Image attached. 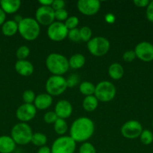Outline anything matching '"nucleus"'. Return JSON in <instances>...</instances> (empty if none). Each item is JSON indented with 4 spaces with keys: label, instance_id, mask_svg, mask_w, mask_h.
<instances>
[{
    "label": "nucleus",
    "instance_id": "nucleus-1",
    "mask_svg": "<svg viewBox=\"0 0 153 153\" xmlns=\"http://www.w3.org/2000/svg\"><path fill=\"white\" fill-rule=\"evenodd\" d=\"M94 132V123L90 118L80 117L75 120L70 126V137L76 143H85Z\"/></svg>",
    "mask_w": 153,
    "mask_h": 153
},
{
    "label": "nucleus",
    "instance_id": "nucleus-2",
    "mask_svg": "<svg viewBox=\"0 0 153 153\" xmlns=\"http://www.w3.org/2000/svg\"><path fill=\"white\" fill-rule=\"evenodd\" d=\"M46 67L53 76H62L68 71V59L59 53H50L46 58Z\"/></svg>",
    "mask_w": 153,
    "mask_h": 153
},
{
    "label": "nucleus",
    "instance_id": "nucleus-3",
    "mask_svg": "<svg viewBox=\"0 0 153 153\" xmlns=\"http://www.w3.org/2000/svg\"><path fill=\"white\" fill-rule=\"evenodd\" d=\"M18 32L24 40L33 41L40 35V25L34 18L23 17L18 23Z\"/></svg>",
    "mask_w": 153,
    "mask_h": 153
},
{
    "label": "nucleus",
    "instance_id": "nucleus-4",
    "mask_svg": "<svg viewBox=\"0 0 153 153\" xmlns=\"http://www.w3.org/2000/svg\"><path fill=\"white\" fill-rule=\"evenodd\" d=\"M32 129L28 123H18L15 124L10 131V137L17 145H27L31 143L32 137Z\"/></svg>",
    "mask_w": 153,
    "mask_h": 153
},
{
    "label": "nucleus",
    "instance_id": "nucleus-5",
    "mask_svg": "<svg viewBox=\"0 0 153 153\" xmlns=\"http://www.w3.org/2000/svg\"><path fill=\"white\" fill-rule=\"evenodd\" d=\"M116 94L115 85L110 81H101L95 85L94 96L101 102H109L112 101Z\"/></svg>",
    "mask_w": 153,
    "mask_h": 153
},
{
    "label": "nucleus",
    "instance_id": "nucleus-6",
    "mask_svg": "<svg viewBox=\"0 0 153 153\" xmlns=\"http://www.w3.org/2000/svg\"><path fill=\"white\" fill-rule=\"evenodd\" d=\"M110 43L104 37L97 36L92 37L87 43V49L91 55L95 57L104 56L109 52Z\"/></svg>",
    "mask_w": 153,
    "mask_h": 153
},
{
    "label": "nucleus",
    "instance_id": "nucleus-7",
    "mask_svg": "<svg viewBox=\"0 0 153 153\" xmlns=\"http://www.w3.org/2000/svg\"><path fill=\"white\" fill-rule=\"evenodd\" d=\"M68 84L66 79L62 76H53L48 78L45 84L46 94L51 97H57L62 94L67 90Z\"/></svg>",
    "mask_w": 153,
    "mask_h": 153
},
{
    "label": "nucleus",
    "instance_id": "nucleus-8",
    "mask_svg": "<svg viewBox=\"0 0 153 153\" xmlns=\"http://www.w3.org/2000/svg\"><path fill=\"white\" fill-rule=\"evenodd\" d=\"M76 143L70 136L63 135L54 140L51 146V153H74Z\"/></svg>",
    "mask_w": 153,
    "mask_h": 153
},
{
    "label": "nucleus",
    "instance_id": "nucleus-9",
    "mask_svg": "<svg viewBox=\"0 0 153 153\" xmlns=\"http://www.w3.org/2000/svg\"><path fill=\"white\" fill-rule=\"evenodd\" d=\"M47 36L52 41L60 42L68 37V29L66 28L64 22L55 21L47 28Z\"/></svg>",
    "mask_w": 153,
    "mask_h": 153
},
{
    "label": "nucleus",
    "instance_id": "nucleus-10",
    "mask_svg": "<svg viewBox=\"0 0 153 153\" xmlns=\"http://www.w3.org/2000/svg\"><path fill=\"white\" fill-rule=\"evenodd\" d=\"M142 130V126L139 121L130 120L122 126L121 134L124 138L133 140L140 137Z\"/></svg>",
    "mask_w": 153,
    "mask_h": 153
},
{
    "label": "nucleus",
    "instance_id": "nucleus-11",
    "mask_svg": "<svg viewBox=\"0 0 153 153\" xmlns=\"http://www.w3.org/2000/svg\"><path fill=\"white\" fill-rule=\"evenodd\" d=\"M35 20L40 25L49 26L55 22V10L51 6H40L35 12Z\"/></svg>",
    "mask_w": 153,
    "mask_h": 153
},
{
    "label": "nucleus",
    "instance_id": "nucleus-12",
    "mask_svg": "<svg viewBox=\"0 0 153 153\" xmlns=\"http://www.w3.org/2000/svg\"><path fill=\"white\" fill-rule=\"evenodd\" d=\"M136 57L143 62L153 61V44L147 41H142L136 44L134 48Z\"/></svg>",
    "mask_w": 153,
    "mask_h": 153
},
{
    "label": "nucleus",
    "instance_id": "nucleus-13",
    "mask_svg": "<svg viewBox=\"0 0 153 153\" xmlns=\"http://www.w3.org/2000/svg\"><path fill=\"white\" fill-rule=\"evenodd\" d=\"M37 109L34 104L23 103L17 108L16 111V117L20 123H27L32 120L36 116Z\"/></svg>",
    "mask_w": 153,
    "mask_h": 153
},
{
    "label": "nucleus",
    "instance_id": "nucleus-14",
    "mask_svg": "<svg viewBox=\"0 0 153 153\" xmlns=\"http://www.w3.org/2000/svg\"><path fill=\"white\" fill-rule=\"evenodd\" d=\"M76 5L80 13L85 16L95 15L100 8V2L98 0H79Z\"/></svg>",
    "mask_w": 153,
    "mask_h": 153
},
{
    "label": "nucleus",
    "instance_id": "nucleus-15",
    "mask_svg": "<svg viewBox=\"0 0 153 153\" xmlns=\"http://www.w3.org/2000/svg\"><path fill=\"white\" fill-rule=\"evenodd\" d=\"M54 111L58 118L65 120L71 116L73 107L69 101L66 100H61L56 104Z\"/></svg>",
    "mask_w": 153,
    "mask_h": 153
},
{
    "label": "nucleus",
    "instance_id": "nucleus-16",
    "mask_svg": "<svg viewBox=\"0 0 153 153\" xmlns=\"http://www.w3.org/2000/svg\"><path fill=\"white\" fill-rule=\"evenodd\" d=\"M34 105L37 110H46L52 104V97L46 93L40 94L36 96L34 102Z\"/></svg>",
    "mask_w": 153,
    "mask_h": 153
},
{
    "label": "nucleus",
    "instance_id": "nucleus-17",
    "mask_svg": "<svg viewBox=\"0 0 153 153\" xmlns=\"http://www.w3.org/2000/svg\"><path fill=\"white\" fill-rule=\"evenodd\" d=\"M14 69L16 73L22 76H29L34 73V66L30 61L27 60H18L14 65Z\"/></svg>",
    "mask_w": 153,
    "mask_h": 153
},
{
    "label": "nucleus",
    "instance_id": "nucleus-18",
    "mask_svg": "<svg viewBox=\"0 0 153 153\" xmlns=\"http://www.w3.org/2000/svg\"><path fill=\"white\" fill-rule=\"evenodd\" d=\"M21 6L20 0H2L0 1V7L6 14H13L18 11Z\"/></svg>",
    "mask_w": 153,
    "mask_h": 153
},
{
    "label": "nucleus",
    "instance_id": "nucleus-19",
    "mask_svg": "<svg viewBox=\"0 0 153 153\" xmlns=\"http://www.w3.org/2000/svg\"><path fill=\"white\" fill-rule=\"evenodd\" d=\"M16 145L10 136H0V153H12L16 148Z\"/></svg>",
    "mask_w": 153,
    "mask_h": 153
},
{
    "label": "nucleus",
    "instance_id": "nucleus-20",
    "mask_svg": "<svg viewBox=\"0 0 153 153\" xmlns=\"http://www.w3.org/2000/svg\"><path fill=\"white\" fill-rule=\"evenodd\" d=\"M108 74L113 80H119L124 74V70L122 64L118 63H112L108 68Z\"/></svg>",
    "mask_w": 153,
    "mask_h": 153
},
{
    "label": "nucleus",
    "instance_id": "nucleus-21",
    "mask_svg": "<svg viewBox=\"0 0 153 153\" xmlns=\"http://www.w3.org/2000/svg\"><path fill=\"white\" fill-rule=\"evenodd\" d=\"M2 32L6 37H12L18 32V23L14 19L8 20L2 25Z\"/></svg>",
    "mask_w": 153,
    "mask_h": 153
},
{
    "label": "nucleus",
    "instance_id": "nucleus-22",
    "mask_svg": "<svg viewBox=\"0 0 153 153\" xmlns=\"http://www.w3.org/2000/svg\"><path fill=\"white\" fill-rule=\"evenodd\" d=\"M69 67L70 68L74 70H78L80 69L85 65L86 58L83 55L80 53H76L70 56L68 59Z\"/></svg>",
    "mask_w": 153,
    "mask_h": 153
},
{
    "label": "nucleus",
    "instance_id": "nucleus-23",
    "mask_svg": "<svg viewBox=\"0 0 153 153\" xmlns=\"http://www.w3.org/2000/svg\"><path fill=\"white\" fill-rule=\"evenodd\" d=\"M98 99L94 95L85 97L82 101V108L86 111L92 112L97 109L98 106Z\"/></svg>",
    "mask_w": 153,
    "mask_h": 153
},
{
    "label": "nucleus",
    "instance_id": "nucleus-24",
    "mask_svg": "<svg viewBox=\"0 0 153 153\" xmlns=\"http://www.w3.org/2000/svg\"><path fill=\"white\" fill-rule=\"evenodd\" d=\"M79 91L85 97L93 96L95 91V85L88 81H85L80 84Z\"/></svg>",
    "mask_w": 153,
    "mask_h": 153
},
{
    "label": "nucleus",
    "instance_id": "nucleus-25",
    "mask_svg": "<svg viewBox=\"0 0 153 153\" xmlns=\"http://www.w3.org/2000/svg\"><path fill=\"white\" fill-rule=\"evenodd\" d=\"M53 128L54 131L57 134L60 136H63L68 131V123L65 120L58 118L57 120L55 122V123L53 124Z\"/></svg>",
    "mask_w": 153,
    "mask_h": 153
},
{
    "label": "nucleus",
    "instance_id": "nucleus-26",
    "mask_svg": "<svg viewBox=\"0 0 153 153\" xmlns=\"http://www.w3.org/2000/svg\"><path fill=\"white\" fill-rule=\"evenodd\" d=\"M31 143L33 145H34V146H38V147L46 146V143H47V137H46V134H43V133H33L32 137Z\"/></svg>",
    "mask_w": 153,
    "mask_h": 153
},
{
    "label": "nucleus",
    "instance_id": "nucleus-27",
    "mask_svg": "<svg viewBox=\"0 0 153 153\" xmlns=\"http://www.w3.org/2000/svg\"><path fill=\"white\" fill-rule=\"evenodd\" d=\"M140 140L144 145H150L153 142V133L148 129H143L140 135Z\"/></svg>",
    "mask_w": 153,
    "mask_h": 153
},
{
    "label": "nucleus",
    "instance_id": "nucleus-28",
    "mask_svg": "<svg viewBox=\"0 0 153 153\" xmlns=\"http://www.w3.org/2000/svg\"><path fill=\"white\" fill-rule=\"evenodd\" d=\"M30 55V49L26 45L20 46L16 51V57L19 61L26 60Z\"/></svg>",
    "mask_w": 153,
    "mask_h": 153
},
{
    "label": "nucleus",
    "instance_id": "nucleus-29",
    "mask_svg": "<svg viewBox=\"0 0 153 153\" xmlns=\"http://www.w3.org/2000/svg\"><path fill=\"white\" fill-rule=\"evenodd\" d=\"M81 41L88 43L92 38V31L88 26H82L80 28Z\"/></svg>",
    "mask_w": 153,
    "mask_h": 153
},
{
    "label": "nucleus",
    "instance_id": "nucleus-30",
    "mask_svg": "<svg viewBox=\"0 0 153 153\" xmlns=\"http://www.w3.org/2000/svg\"><path fill=\"white\" fill-rule=\"evenodd\" d=\"M80 23V20L78 19L77 16H68L67 19L64 21V24L66 26V28L69 30L74 29V28H77L78 25Z\"/></svg>",
    "mask_w": 153,
    "mask_h": 153
},
{
    "label": "nucleus",
    "instance_id": "nucleus-31",
    "mask_svg": "<svg viewBox=\"0 0 153 153\" xmlns=\"http://www.w3.org/2000/svg\"><path fill=\"white\" fill-rule=\"evenodd\" d=\"M22 100H23L24 103L26 104H33L35 100L36 95L34 92L32 90H26L22 94Z\"/></svg>",
    "mask_w": 153,
    "mask_h": 153
},
{
    "label": "nucleus",
    "instance_id": "nucleus-32",
    "mask_svg": "<svg viewBox=\"0 0 153 153\" xmlns=\"http://www.w3.org/2000/svg\"><path fill=\"white\" fill-rule=\"evenodd\" d=\"M78 153H97L96 149L92 143L89 142H85L80 145Z\"/></svg>",
    "mask_w": 153,
    "mask_h": 153
},
{
    "label": "nucleus",
    "instance_id": "nucleus-33",
    "mask_svg": "<svg viewBox=\"0 0 153 153\" xmlns=\"http://www.w3.org/2000/svg\"><path fill=\"white\" fill-rule=\"evenodd\" d=\"M68 38L71 40L74 43H79L81 41L80 34V28H76L74 29L69 30L68 34Z\"/></svg>",
    "mask_w": 153,
    "mask_h": 153
},
{
    "label": "nucleus",
    "instance_id": "nucleus-34",
    "mask_svg": "<svg viewBox=\"0 0 153 153\" xmlns=\"http://www.w3.org/2000/svg\"><path fill=\"white\" fill-rule=\"evenodd\" d=\"M68 12L64 8L55 11V19L58 22H64L68 18Z\"/></svg>",
    "mask_w": 153,
    "mask_h": 153
},
{
    "label": "nucleus",
    "instance_id": "nucleus-35",
    "mask_svg": "<svg viewBox=\"0 0 153 153\" xmlns=\"http://www.w3.org/2000/svg\"><path fill=\"white\" fill-rule=\"evenodd\" d=\"M58 119V117L56 114L55 111H47L44 115V120L46 123L48 124H54L56 121Z\"/></svg>",
    "mask_w": 153,
    "mask_h": 153
},
{
    "label": "nucleus",
    "instance_id": "nucleus-36",
    "mask_svg": "<svg viewBox=\"0 0 153 153\" xmlns=\"http://www.w3.org/2000/svg\"><path fill=\"white\" fill-rule=\"evenodd\" d=\"M136 54L134 50H128L122 55V59L125 62H132L136 58Z\"/></svg>",
    "mask_w": 153,
    "mask_h": 153
},
{
    "label": "nucleus",
    "instance_id": "nucleus-37",
    "mask_svg": "<svg viewBox=\"0 0 153 153\" xmlns=\"http://www.w3.org/2000/svg\"><path fill=\"white\" fill-rule=\"evenodd\" d=\"M68 84V88H74L79 82V78L77 75L72 74L66 79Z\"/></svg>",
    "mask_w": 153,
    "mask_h": 153
},
{
    "label": "nucleus",
    "instance_id": "nucleus-38",
    "mask_svg": "<svg viewBox=\"0 0 153 153\" xmlns=\"http://www.w3.org/2000/svg\"><path fill=\"white\" fill-rule=\"evenodd\" d=\"M64 6H65V2L63 0H53L51 7L56 11V10L64 9Z\"/></svg>",
    "mask_w": 153,
    "mask_h": 153
},
{
    "label": "nucleus",
    "instance_id": "nucleus-39",
    "mask_svg": "<svg viewBox=\"0 0 153 153\" xmlns=\"http://www.w3.org/2000/svg\"><path fill=\"white\" fill-rule=\"evenodd\" d=\"M146 16L147 19L151 22H153V1H150L148 5L146 7Z\"/></svg>",
    "mask_w": 153,
    "mask_h": 153
},
{
    "label": "nucleus",
    "instance_id": "nucleus-40",
    "mask_svg": "<svg viewBox=\"0 0 153 153\" xmlns=\"http://www.w3.org/2000/svg\"><path fill=\"white\" fill-rule=\"evenodd\" d=\"M133 2L137 7H147L150 1L148 0H134Z\"/></svg>",
    "mask_w": 153,
    "mask_h": 153
},
{
    "label": "nucleus",
    "instance_id": "nucleus-41",
    "mask_svg": "<svg viewBox=\"0 0 153 153\" xmlns=\"http://www.w3.org/2000/svg\"><path fill=\"white\" fill-rule=\"evenodd\" d=\"M105 21L109 24H112L116 20V16L112 13H107L104 16Z\"/></svg>",
    "mask_w": 153,
    "mask_h": 153
},
{
    "label": "nucleus",
    "instance_id": "nucleus-42",
    "mask_svg": "<svg viewBox=\"0 0 153 153\" xmlns=\"http://www.w3.org/2000/svg\"><path fill=\"white\" fill-rule=\"evenodd\" d=\"M6 19V13H4V10L0 7V26L3 25L5 22Z\"/></svg>",
    "mask_w": 153,
    "mask_h": 153
},
{
    "label": "nucleus",
    "instance_id": "nucleus-43",
    "mask_svg": "<svg viewBox=\"0 0 153 153\" xmlns=\"http://www.w3.org/2000/svg\"><path fill=\"white\" fill-rule=\"evenodd\" d=\"M37 153H51V149L47 146H41V147H39Z\"/></svg>",
    "mask_w": 153,
    "mask_h": 153
},
{
    "label": "nucleus",
    "instance_id": "nucleus-44",
    "mask_svg": "<svg viewBox=\"0 0 153 153\" xmlns=\"http://www.w3.org/2000/svg\"><path fill=\"white\" fill-rule=\"evenodd\" d=\"M53 0H39L38 3L40 6H51Z\"/></svg>",
    "mask_w": 153,
    "mask_h": 153
},
{
    "label": "nucleus",
    "instance_id": "nucleus-45",
    "mask_svg": "<svg viewBox=\"0 0 153 153\" xmlns=\"http://www.w3.org/2000/svg\"><path fill=\"white\" fill-rule=\"evenodd\" d=\"M22 19H23V17H22L21 15L16 14V16H14V20L16 23H20V22L22 20Z\"/></svg>",
    "mask_w": 153,
    "mask_h": 153
},
{
    "label": "nucleus",
    "instance_id": "nucleus-46",
    "mask_svg": "<svg viewBox=\"0 0 153 153\" xmlns=\"http://www.w3.org/2000/svg\"><path fill=\"white\" fill-rule=\"evenodd\" d=\"M152 127H153V121H152Z\"/></svg>",
    "mask_w": 153,
    "mask_h": 153
},
{
    "label": "nucleus",
    "instance_id": "nucleus-47",
    "mask_svg": "<svg viewBox=\"0 0 153 153\" xmlns=\"http://www.w3.org/2000/svg\"><path fill=\"white\" fill-rule=\"evenodd\" d=\"M101 153H106V152H101Z\"/></svg>",
    "mask_w": 153,
    "mask_h": 153
}]
</instances>
